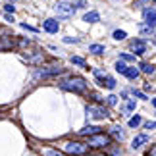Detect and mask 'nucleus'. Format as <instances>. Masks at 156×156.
<instances>
[{
    "mask_svg": "<svg viewBox=\"0 0 156 156\" xmlns=\"http://www.w3.org/2000/svg\"><path fill=\"white\" fill-rule=\"evenodd\" d=\"M21 25V29H25V31H31V33H37V29L35 27H31V25H27V23H20Z\"/></svg>",
    "mask_w": 156,
    "mask_h": 156,
    "instance_id": "nucleus-33",
    "label": "nucleus"
},
{
    "mask_svg": "<svg viewBox=\"0 0 156 156\" xmlns=\"http://www.w3.org/2000/svg\"><path fill=\"white\" fill-rule=\"evenodd\" d=\"M31 156H37V154H31Z\"/></svg>",
    "mask_w": 156,
    "mask_h": 156,
    "instance_id": "nucleus-45",
    "label": "nucleus"
},
{
    "mask_svg": "<svg viewBox=\"0 0 156 156\" xmlns=\"http://www.w3.org/2000/svg\"><path fill=\"white\" fill-rule=\"evenodd\" d=\"M89 147H93V148H108L112 145V139H110V135H104L102 131L97 135H91L89 137V143H87Z\"/></svg>",
    "mask_w": 156,
    "mask_h": 156,
    "instance_id": "nucleus-3",
    "label": "nucleus"
},
{
    "mask_svg": "<svg viewBox=\"0 0 156 156\" xmlns=\"http://www.w3.org/2000/svg\"><path fill=\"white\" fill-rule=\"evenodd\" d=\"M152 106H154V108H156V98H152Z\"/></svg>",
    "mask_w": 156,
    "mask_h": 156,
    "instance_id": "nucleus-41",
    "label": "nucleus"
},
{
    "mask_svg": "<svg viewBox=\"0 0 156 156\" xmlns=\"http://www.w3.org/2000/svg\"><path fill=\"white\" fill-rule=\"evenodd\" d=\"M43 29H44L46 33H50V35H56L58 29H60V21L54 20V17H48V20L43 21Z\"/></svg>",
    "mask_w": 156,
    "mask_h": 156,
    "instance_id": "nucleus-8",
    "label": "nucleus"
},
{
    "mask_svg": "<svg viewBox=\"0 0 156 156\" xmlns=\"http://www.w3.org/2000/svg\"><path fill=\"white\" fill-rule=\"evenodd\" d=\"M112 37L116 39V41H123L125 37H127V33H125V31H122V29H116V31H114V35H112Z\"/></svg>",
    "mask_w": 156,
    "mask_h": 156,
    "instance_id": "nucleus-23",
    "label": "nucleus"
},
{
    "mask_svg": "<svg viewBox=\"0 0 156 156\" xmlns=\"http://www.w3.org/2000/svg\"><path fill=\"white\" fill-rule=\"evenodd\" d=\"M89 52L94 54V56H100V54L106 52V48H104V44H89Z\"/></svg>",
    "mask_w": 156,
    "mask_h": 156,
    "instance_id": "nucleus-15",
    "label": "nucleus"
},
{
    "mask_svg": "<svg viewBox=\"0 0 156 156\" xmlns=\"http://www.w3.org/2000/svg\"><path fill=\"white\" fill-rule=\"evenodd\" d=\"M93 75L97 77V79H98V77H104V75H106V69H102V68H97V69H93Z\"/></svg>",
    "mask_w": 156,
    "mask_h": 156,
    "instance_id": "nucleus-29",
    "label": "nucleus"
},
{
    "mask_svg": "<svg viewBox=\"0 0 156 156\" xmlns=\"http://www.w3.org/2000/svg\"><path fill=\"white\" fill-rule=\"evenodd\" d=\"M69 62L73 64V66H79V68H85V69H89V68H87V62H85V60H83L81 56H71V58H69Z\"/></svg>",
    "mask_w": 156,
    "mask_h": 156,
    "instance_id": "nucleus-19",
    "label": "nucleus"
},
{
    "mask_svg": "<svg viewBox=\"0 0 156 156\" xmlns=\"http://www.w3.org/2000/svg\"><path fill=\"white\" fill-rule=\"evenodd\" d=\"M60 89L62 91H69V93H85L87 91V81L83 77H69V79L60 81Z\"/></svg>",
    "mask_w": 156,
    "mask_h": 156,
    "instance_id": "nucleus-1",
    "label": "nucleus"
},
{
    "mask_svg": "<svg viewBox=\"0 0 156 156\" xmlns=\"http://www.w3.org/2000/svg\"><path fill=\"white\" fill-rule=\"evenodd\" d=\"M97 133H100V127H97V125H85L83 129H79L81 137H91V135H97Z\"/></svg>",
    "mask_w": 156,
    "mask_h": 156,
    "instance_id": "nucleus-11",
    "label": "nucleus"
},
{
    "mask_svg": "<svg viewBox=\"0 0 156 156\" xmlns=\"http://www.w3.org/2000/svg\"><path fill=\"white\" fill-rule=\"evenodd\" d=\"M119 60H123V62H135V54L123 52V54H119Z\"/></svg>",
    "mask_w": 156,
    "mask_h": 156,
    "instance_id": "nucleus-24",
    "label": "nucleus"
},
{
    "mask_svg": "<svg viewBox=\"0 0 156 156\" xmlns=\"http://www.w3.org/2000/svg\"><path fill=\"white\" fill-rule=\"evenodd\" d=\"M135 106H137V102L135 100H127L123 106H122V116H127V112H131V110H135Z\"/></svg>",
    "mask_w": 156,
    "mask_h": 156,
    "instance_id": "nucleus-18",
    "label": "nucleus"
},
{
    "mask_svg": "<svg viewBox=\"0 0 156 156\" xmlns=\"http://www.w3.org/2000/svg\"><path fill=\"white\" fill-rule=\"evenodd\" d=\"M83 21H87V23H98L100 21V14L98 12H87L85 16H83Z\"/></svg>",
    "mask_w": 156,
    "mask_h": 156,
    "instance_id": "nucleus-13",
    "label": "nucleus"
},
{
    "mask_svg": "<svg viewBox=\"0 0 156 156\" xmlns=\"http://www.w3.org/2000/svg\"><path fill=\"white\" fill-rule=\"evenodd\" d=\"M97 83H98L100 87H106V89H116V79H114V77H110V75L98 77Z\"/></svg>",
    "mask_w": 156,
    "mask_h": 156,
    "instance_id": "nucleus-10",
    "label": "nucleus"
},
{
    "mask_svg": "<svg viewBox=\"0 0 156 156\" xmlns=\"http://www.w3.org/2000/svg\"><path fill=\"white\" fill-rule=\"evenodd\" d=\"M108 151H110V154L112 156H122V148H118V147H108Z\"/></svg>",
    "mask_w": 156,
    "mask_h": 156,
    "instance_id": "nucleus-28",
    "label": "nucleus"
},
{
    "mask_svg": "<svg viewBox=\"0 0 156 156\" xmlns=\"http://www.w3.org/2000/svg\"><path fill=\"white\" fill-rule=\"evenodd\" d=\"M75 8H77V6L68 2V0H58L56 6H54V12H56L58 17H64V20H66V17H71L75 14Z\"/></svg>",
    "mask_w": 156,
    "mask_h": 156,
    "instance_id": "nucleus-2",
    "label": "nucleus"
},
{
    "mask_svg": "<svg viewBox=\"0 0 156 156\" xmlns=\"http://www.w3.org/2000/svg\"><path fill=\"white\" fill-rule=\"evenodd\" d=\"M87 116L89 118H94V119H104L110 116V112H108V108H104L102 104L94 106V104H89L87 106Z\"/></svg>",
    "mask_w": 156,
    "mask_h": 156,
    "instance_id": "nucleus-5",
    "label": "nucleus"
},
{
    "mask_svg": "<svg viewBox=\"0 0 156 156\" xmlns=\"http://www.w3.org/2000/svg\"><path fill=\"white\" fill-rule=\"evenodd\" d=\"M152 44L156 46V35H152Z\"/></svg>",
    "mask_w": 156,
    "mask_h": 156,
    "instance_id": "nucleus-40",
    "label": "nucleus"
},
{
    "mask_svg": "<svg viewBox=\"0 0 156 156\" xmlns=\"http://www.w3.org/2000/svg\"><path fill=\"white\" fill-rule=\"evenodd\" d=\"M94 156H100V154H94Z\"/></svg>",
    "mask_w": 156,
    "mask_h": 156,
    "instance_id": "nucleus-46",
    "label": "nucleus"
},
{
    "mask_svg": "<svg viewBox=\"0 0 156 156\" xmlns=\"http://www.w3.org/2000/svg\"><path fill=\"white\" fill-rule=\"evenodd\" d=\"M4 10H6V12H8V14H14V12H16V6H14V4H12V2H8V4H6V6H4Z\"/></svg>",
    "mask_w": 156,
    "mask_h": 156,
    "instance_id": "nucleus-32",
    "label": "nucleus"
},
{
    "mask_svg": "<svg viewBox=\"0 0 156 156\" xmlns=\"http://www.w3.org/2000/svg\"><path fill=\"white\" fill-rule=\"evenodd\" d=\"M139 75H141V69H137V68H127V71H125L127 79H137Z\"/></svg>",
    "mask_w": 156,
    "mask_h": 156,
    "instance_id": "nucleus-20",
    "label": "nucleus"
},
{
    "mask_svg": "<svg viewBox=\"0 0 156 156\" xmlns=\"http://www.w3.org/2000/svg\"><path fill=\"white\" fill-rule=\"evenodd\" d=\"M44 156H62V154H60L58 151H52V148H48V151L44 152Z\"/></svg>",
    "mask_w": 156,
    "mask_h": 156,
    "instance_id": "nucleus-34",
    "label": "nucleus"
},
{
    "mask_svg": "<svg viewBox=\"0 0 156 156\" xmlns=\"http://www.w3.org/2000/svg\"><path fill=\"white\" fill-rule=\"evenodd\" d=\"M62 66L60 64H54V66H48V68H41L35 71V77H52V75H60L62 73Z\"/></svg>",
    "mask_w": 156,
    "mask_h": 156,
    "instance_id": "nucleus-6",
    "label": "nucleus"
},
{
    "mask_svg": "<svg viewBox=\"0 0 156 156\" xmlns=\"http://www.w3.org/2000/svg\"><path fill=\"white\" fill-rule=\"evenodd\" d=\"M89 97H91V98L94 100V102H98V104H102V102H104V100H102V97H98L97 93H91V94H89Z\"/></svg>",
    "mask_w": 156,
    "mask_h": 156,
    "instance_id": "nucleus-31",
    "label": "nucleus"
},
{
    "mask_svg": "<svg viewBox=\"0 0 156 156\" xmlns=\"http://www.w3.org/2000/svg\"><path fill=\"white\" fill-rule=\"evenodd\" d=\"M131 50H133L135 56H143L147 52V43L143 39H133L131 41Z\"/></svg>",
    "mask_w": 156,
    "mask_h": 156,
    "instance_id": "nucleus-7",
    "label": "nucleus"
},
{
    "mask_svg": "<svg viewBox=\"0 0 156 156\" xmlns=\"http://www.w3.org/2000/svg\"><path fill=\"white\" fill-rule=\"evenodd\" d=\"M145 127H147V129H156V122H147Z\"/></svg>",
    "mask_w": 156,
    "mask_h": 156,
    "instance_id": "nucleus-36",
    "label": "nucleus"
},
{
    "mask_svg": "<svg viewBox=\"0 0 156 156\" xmlns=\"http://www.w3.org/2000/svg\"><path fill=\"white\" fill-rule=\"evenodd\" d=\"M139 68H141L143 73H147V75H152L154 71H156L154 66H152V64H147V62H141V64H139Z\"/></svg>",
    "mask_w": 156,
    "mask_h": 156,
    "instance_id": "nucleus-17",
    "label": "nucleus"
},
{
    "mask_svg": "<svg viewBox=\"0 0 156 156\" xmlns=\"http://www.w3.org/2000/svg\"><path fill=\"white\" fill-rule=\"evenodd\" d=\"M27 60V62H31V64H37V62H43V54L41 52H35V54H25L23 56Z\"/></svg>",
    "mask_w": 156,
    "mask_h": 156,
    "instance_id": "nucleus-16",
    "label": "nucleus"
},
{
    "mask_svg": "<svg viewBox=\"0 0 156 156\" xmlns=\"http://www.w3.org/2000/svg\"><path fill=\"white\" fill-rule=\"evenodd\" d=\"M8 2H14V0H8Z\"/></svg>",
    "mask_w": 156,
    "mask_h": 156,
    "instance_id": "nucleus-43",
    "label": "nucleus"
},
{
    "mask_svg": "<svg viewBox=\"0 0 156 156\" xmlns=\"http://www.w3.org/2000/svg\"><path fill=\"white\" fill-rule=\"evenodd\" d=\"M114 68H116V71H118V73H122V75H125V71H127V66H125L123 60H118Z\"/></svg>",
    "mask_w": 156,
    "mask_h": 156,
    "instance_id": "nucleus-21",
    "label": "nucleus"
},
{
    "mask_svg": "<svg viewBox=\"0 0 156 156\" xmlns=\"http://www.w3.org/2000/svg\"><path fill=\"white\" fill-rule=\"evenodd\" d=\"M143 17H145V23L151 27H156V8H145L143 10Z\"/></svg>",
    "mask_w": 156,
    "mask_h": 156,
    "instance_id": "nucleus-9",
    "label": "nucleus"
},
{
    "mask_svg": "<svg viewBox=\"0 0 156 156\" xmlns=\"http://www.w3.org/2000/svg\"><path fill=\"white\" fill-rule=\"evenodd\" d=\"M152 2H154V4H156V0H152Z\"/></svg>",
    "mask_w": 156,
    "mask_h": 156,
    "instance_id": "nucleus-44",
    "label": "nucleus"
},
{
    "mask_svg": "<svg viewBox=\"0 0 156 156\" xmlns=\"http://www.w3.org/2000/svg\"><path fill=\"white\" fill-rule=\"evenodd\" d=\"M4 17H6V21H14V16H10L8 12H6V16H4Z\"/></svg>",
    "mask_w": 156,
    "mask_h": 156,
    "instance_id": "nucleus-39",
    "label": "nucleus"
},
{
    "mask_svg": "<svg viewBox=\"0 0 156 156\" xmlns=\"http://www.w3.org/2000/svg\"><path fill=\"white\" fill-rule=\"evenodd\" d=\"M64 151L71 154V156H83V154H87L89 151V145H83V143H73V141H68L64 145Z\"/></svg>",
    "mask_w": 156,
    "mask_h": 156,
    "instance_id": "nucleus-4",
    "label": "nucleus"
},
{
    "mask_svg": "<svg viewBox=\"0 0 156 156\" xmlns=\"http://www.w3.org/2000/svg\"><path fill=\"white\" fill-rule=\"evenodd\" d=\"M110 135H112V137H114L116 141H123V139H125V133L122 131V127H118V125H116V127H112V129H110Z\"/></svg>",
    "mask_w": 156,
    "mask_h": 156,
    "instance_id": "nucleus-14",
    "label": "nucleus"
},
{
    "mask_svg": "<svg viewBox=\"0 0 156 156\" xmlns=\"http://www.w3.org/2000/svg\"><path fill=\"white\" fill-rule=\"evenodd\" d=\"M145 143H148V135L141 133V135H137L135 139H133V143H131V148H141Z\"/></svg>",
    "mask_w": 156,
    "mask_h": 156,
    "instance_id": "nucleus-12",
    "label": "nucleus"
},
{
    "mask_svg": "<svg viewBox=\"0 0 156 156\" xmlns=\"http://www.w3.org/2000/svg\"><path fill=\"white\" fill-rule=\"evenodd\" d=\"M145 2H147V0H135V6H137V8H141Z\"/></svg>",
    "mask_w": 156,
    "mask_h": 156,
    "instance_id": "nucleus-38",
    "label": "nucleus"
},
{
    "mask_svg": "<svg viewBox=\"0 0 156 156\" xmlns=\"http://www.w3.org/2000/svg\"><path fill=\"white\" fill-rule=\"evenodd\" d=\"M139 29H141V33H143V35H151V37L154 35V27L147 25V23H145V25H139Z\"/></svg>",
    "mask_w": 156,
    "mask_h": 156,
    "instance_id": "nucleus-22",
    "label": "nucleus"
},
{
    "mask_svg": "<svg viewBox=\"0 0 156 156\" xmlns=\"http://www.w3.org/2000/svg\"><path fill=\"white\" fill-rule=\"evenodd\" d=\"M131 93H133V97L141 98V100H148V98H147V94L143 93V91H137V89H131Z\"/></svg>",
    "mask_w": 156,
    "mask_h": 156,
    "instance_id": "nucleus-26",
    "label": "nucleus"
},
{
    "mask_svg": "<svg viewBox=\"0 0 156 156\" xmlns=\"http://www.w3.org/2000/svg\"><path fill=\"white\" fill-rule=\"evenodd\" d=\"M141 122H143L141 116H133L129 119V127H137V125H141Z\"/></svg>",
    "mask_w": 156,
    "mask_h": 156,
    "instance_id": "nucleus-25",
    "label": "nucleus"
},
{
    "mask_svg": "<svg viewBox=\"0 0 156 156\" xmlns=\"http://www.w3.org/2000/svg\"><path fill=\"white\" fill-rule=\"evenodd\" d=\"M75 6L77 8H87V2L85 0H75Z\"/></svg>",
    "mask_w": 156,
    "mask_h": 156,
    "instance_id": "nucleus-35",
    "label": "nucleus"
},
{
    "mask_svg": "<svg viewBox=\"0 0 156 156\" xmlns=\"http://www.w3.org/2000/svg\"><path fill=\"white\" fill-rule=\"evenodd\" d=\"M29 43H31L29 39H21V41H20V46H29Z\"/></svg>",
    "mask_w": 156,
    "mask_h": 156,
    "instance_id": "nucleus-37",
    "label": "nucleus"
},
{
    "mask_svg": "<svg viewBox=\"0 0 156 156\" xmlns=\"http://www.w3.org/2000/svg\"><path fill=\"white\" fill-rule=\"evenodd\" d=\"M64 43H68V44L73 43V44H77V43H79V39H77V37H64Z\"/></svg>",
    "mask_w": 156,
    "mask_h": 156,
    "instance_id": "nucleus-30",
    "label": "nucleus"
},
{
    "mask_svg": "<svg viewBox=\"0 0 156 156\" xmlns=\"http://www.w3.org/2000/svg\"><path fill=\"white\" fill-rule=\"evenodd\" d=\"M106 104H108V106H116V104H118V97H116V94L106 97Z\"/></svg>",
    "mask_w": 156,
    "mask_h": 156,
    "instance_id": "nucleus-27",
    "label": "nucleus"
},
{
    "mask_svg": "<svg viewBox=\"0 0 156 156\" xmlns=\"http://www.w3.org/2000/svg\"><path fill=\"white\" fill-rule=\"evenodd\" d=\"M151 156H156V148H154V151H152V152H151Z\"/></svg>",
    "mask_w": 156,
    "mask_h": 156,
    "instance_id": "nucleus-42",
    "label": "nucleus"
}]
</instances>
